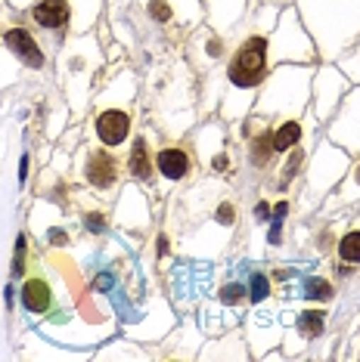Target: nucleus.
I'll return each mask as SVG.
<instances>
[{"label": "nucleus", "instance_id": "obj_1", "mask_svg": "<svg viewBox=\"0 0 360 362\" xmlns=\"http://www.w3.org/2000/svg\"><path fill=\"white\" fill-rule=\"evenodd\" d=\"M267 71V37L264 35H245L227 62V81L236 90H252L261 84Z\"/></svg>", "mask_w": 360, "mask_h": 362}, {"label": "nucleus", "instance_id": "obj_2", "mask_svg": "<svg viewBox=\"0 0 360 362\" xmlns=\"http://www.w3.org/2000/svg\"><path fill=\"white\" fill-rule=\"evenodd\" d=\"M118 174H121V164H118V158L112 152L94 149V152L87 155L84 177H87V183L94 186V189H100V192H109V189H116Z\"/></svg>", "mask_w": 360, "mask_h": 362}, {"label": "nucleus", "instance_id": "obj_3", "mask_svg": "<svg viewBox=\"0 0 360 362\" xmlns=\"http://www.w3.org/2000/svg\"><path fill=\"white\" fill-rule=\"evenodd\" d=\"M130 134V115L125 109H106L96 115V136H100L103 146L116 149L121 146Z\"/></svg>", "mask_w": 360, "mask_h": 362}, {"label": "nucleus", "instance_id": "obj_4", "mask_svg": "<svg viewBox=\"0 0 360 362\" xmlns=\"http://www.w3.org/2000/svg\"><path fill=\"white\" fill-rule=\"evenodd\" d=\"M155 168H159V174L165 180H186L193 174V158L180 146H168V149L155 155Z\"/></svg>", "mask_w": 360, "mask_h": 362}, {"label": "nucleus", "instance_id": "obj_5", "mask_svg": "<svg viewBox=\"0 0 360 362\" xmlns=\"http://www.w3.org/2000/svg\"><path fill=\"white\" fill-rule=\"evenodd\" d=\"M6 47H10L13 53H19V59L26 65H31V69H40V65H44V53H40L35 35L26 31V28H10L6 31Z\"/></svg>", "mask_w": 360, "mask_h": 362}, {"label": "nucleus", "instance_id": "obj_6", "mask_svg": "<svg viewBox=\"0 0 360 362\" xmlns=\"http://www.w3.org/2000/svg\"><path fill=\"white\" fill-rule=\"evenodd\" d=\"M22 303H26V310L28 313H47L53 307V291H50V282L47 279H40V276H35V279H28L26 285H22Z\"/></svg>", "mask_w": 360, "mask_h": 362}, {"label": "nucleus", "instance_id": "obj_7", "mask_svg": "<svg viewBox=\"0 0 360 362\" xmlns=\"http://www.w3.org/2000/svg\"><path fill=\"white\" fill-rule=\"evenodd\" d=\"M31 19L38 22L40 28H65V22H69V4L65 0H40V4L31 10Z\"/></svg>", "mask_w": 360, "mask_h": 362}, {"label": "nucleus", "instance_id": "obj_8", "mask_svg": "<svg viewBox=\"0 0 360 362\" xmlns=\"http://www.w3.org/2000/svg\"><path fill=\"white\" fill-rule=\"evenodd\" d=\"M301 124L296 118H286L280 121V124H274L270 127V146H274V152L276 155H283V152H289V149H296V143H301Z\"/></svg>", "mask_w": 360, "mask_h": 362}, {"label": "nucleus", "instance_id": "obj_9", "mask_svg": "<svg viewBox=\"0 0 360 362\" xmlns=\"http://www.w3.org/2000/svg\"><path fill=\"white\" fill-rule=\"evenodd\" d=\"M128 168H130V174H134L137 180H150L152 168H155V158H150V143H146V139H137L134 143V152H130V158H128Z\"/></svg>", "mask_w": 360, "mask_h": 362}, {"label": "nucleus", "instance_id": "obj_10", "mask_svg": "<svg viewBox=\"0 0 360 362\" xmlns=\"http://www.w3.org/2000/svg\"><path fill=\"white\" fill-rule=\"evenodd\" d=\"M339 257L345 263H360V233H348L339 242Z\"/></svg>", "mask_w": 360, "mask_h": 362}, {"label": "nucleus", "instance_id": "obj_11", "mask_svg": "<svg viewBox=\"0 0 360 362\" xmlns=\"http://www.w3.org/2000/svg\"><path fill=\"white\" fill-rule=\"evenodd\" d=\"M320 332H323V313H320V310L301 313V334H308V337H317Z\"/></svg>", "mask_w": 360, "mask_h": 362}, {"label": "nucleus", "instance_id": "obj_12", "mask_svg": "<svg viewBox=\"0 0 360 362\" xmlns=\"http://www.w3.org/2000/svg\"><path fill=\"white\" fill-rule=\"evenodd\" d=\"M351 189H354V195H360V164L354 168V174H351Z\"/></svg>", "mask_w": 360, "mask_h": 362}]
</instances>
